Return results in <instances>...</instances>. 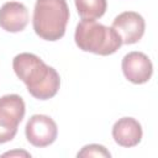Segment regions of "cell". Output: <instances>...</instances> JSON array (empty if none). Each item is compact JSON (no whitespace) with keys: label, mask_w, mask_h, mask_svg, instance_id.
<instances>
[{"label":"cell","mask_w":158,"mask_h":158,"mask_svg":"<svg viewBox=\"0 0 158 158\" xmlns=\"http://www.w3.org/2000/svg\"><path fill=\"white\" fill-rule=\"evenodd\" d=\"M12 68L16 77L22 80L28 93L38 100L53 98L60 86L58 72L47 65L38 56L33 53H20L12 60Z\"/></svg>","instance_id":"cell-1"},{"label":"cell","mask_w":158,"mask_h":158,"mask_svg":"<svg viewBox=\"0 0 158 158\" xmlns=\"http://www.w3.org/2000/svg\"><path fill=\"white\" fill-rule=\"evenodd\" d=\"M69 7L65 0H37L32 25L36 35L46 41H58L65 33Z\"/></svg>","instance_id":"cell-2"},{"label":"cell","mask_w":158,"mask_h":158,"mask_svg":"<svg viewBox=\"0 0 158 158\" xmlns=\"http://www.w3.org/2000/svg\"><path fill=\"white\" fill-rule=\"evenodd\" d=\"M74 40L79 49L99 56H110L117 52L122 41L112 27L95 20H81L75 28Z\"/></svg>","instance_id":"cell-3"},{"label":"cell","mask_w":158,"mask_h":158,"mask_svg":"<svg viewBox=\"0 0 158 158\" xmlns=\"http://www.w3.org/2000/svg\"><path fill=\"white\" fill-rule=\"evenodd\" d=\"M25 111V101L20 95L7 94L0 98V144L10 142L16 136Z\"/></svg>","instance_id":"cell-4"},{"label":"cell","mask_w":158,"mask_h":158,"mask_svg":"<svg viewBox=\"0 0 158 158\" xmlns=\"http://www.w3.org/2000/svg\"><path fill=\"white\" fill-rule=\"evenodd\" d=\"M25 135L27 141L35 147H47L58 136V127L53 118L47 115H33L28 118Z\"/></svg>","instance_id":"cell-5"},{"label":"cell","mask_w":158,"mask_h":158,"mask_svg":"<svg viewBox=\"0 0 158 158\" xmlns=\"http://www.w3.org/2000/svg\"><path fill=\"white\" fill-rule=\"evenodd\" d=\"M111 27L120 36L122 44H133L143 37L146 22L138 12L125 11L115 17Z\"/></svg>","instance_id":"cell-6"},{"label":"cell","mask_w":158,"mask_h":158,"mask_svg":"<svg viewBox=\"0 0 158 158\" xmlns=\"http://www.w3.org/2000/svg\"><path fill=\"white\" fill-rule=\"evenodd\" d=\"M125 78L133 84L147 83L153 74V64L148 56L142 52H130L122 58L121 63Z\"/></svg>","instance_id":"cell-7"},{"label":"cell","mask_w":158,"mask_h":158,"mask_svg":"<svg viewBox=\"0 0 158 158\" xmlns=\"http://www.w3.org/2000/svg\"><path fill=\"white\" fill-rule=\"evenodd\" d=\"M28 11L22 2L7 1L0 7V27L7 32L16 33L26 28Z\"/></svg>","instance_id":"cell-8"},{"label":"cell","mask_w":158,"mask_h":158,"mask_svg":"<svg viewBox=\"0 0 158 158\" xmlns=\"http://www.w3.org/2000/svg\"><path fill=\"white\" fill-rule=\"evenodd\" d=\"M142 126L133 117L118 118L112 127L114 141L121 147H135L142 139Z\"/></svg>","instance_id":"cell-9"},{"label":"cell","mask_w":158,"mask_h":158,"mask_svg":"<svg viewBox=\"0 0 158 158\" xmlns=\"http://www.w3.org/2000/svg\"><path fill=\"white\" fill-rule=\"evenodd\" d=\"M75 6L81 20H96L107 7L106 0H75Z\"/></svg>","instance_id":"cell-10"},{"label":"cell","mask_w":158,"mask_h":158,"mask_svg":"<svg viewBox=\"0 0 158 158\" xmlns=\"http://www.w3.org/2000/svg\"><path fill=\"white\" fill-rule=\"evenodd\" d=\"M78 157H106L110 158L111 153L101 144H88L78 152Z\"/></svg>","instance_id":"cell-11"}]
</instances>
